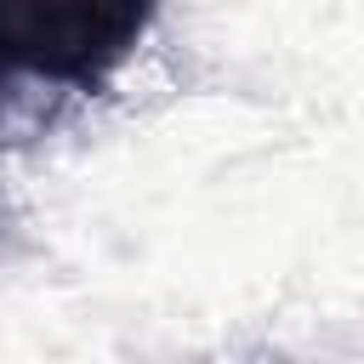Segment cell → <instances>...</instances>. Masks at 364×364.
<instances>
[{
	"label": "cell",
	"instance_id": "cell-1",
	"mask_svg": "<svg viewBox=\"0 0 364 364\" xmlns=\"http://www.w3.org/2000/svg\"><path fill=\"white\" fill-rule=\"evenodd\" d=\"M159 0H0V85L28 74L97 91L154 28Z\"/></svg>",
	"mask_w": 364,
	"mask_h": 364
}]
</instances>
